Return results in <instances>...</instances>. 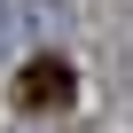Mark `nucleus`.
<instances>
[{
	"instance_id": "1",
	"label": "nucleus",
	"mask_w": 133,
	"mask_h": 133,
	"mask_svg": "<svg viewBox=\"0 0 133 133\" xmlns=\"http://www.w3.org/2000/svg\"><path fill=\"white\" fill-rule=\"evenodd\" d=\"M71 94H78V71L63 55H31L24 71H16V110H31V117H63Z\"/></svg>"
}]
</instances>
